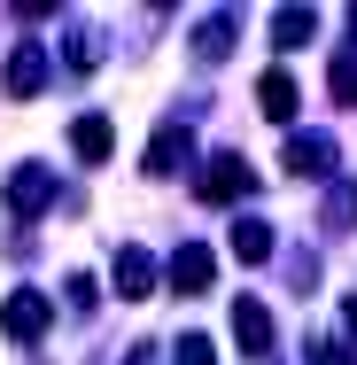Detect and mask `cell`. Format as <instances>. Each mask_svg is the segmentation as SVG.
Returning a JSON list of instances; mask_svg holds the SVG:
<instances>
[{
	"label": "cell",
	"mask_w": 357,
	"mask_h": 365,
	"mask_svg": "<svg viewBox=\"0 0 357 365\" xmlns=\"http://www.w3.org/2000/svg\"><path fill=\"white\" fill-rule=\"evenodd\" d=\"M47 202H55V179H47L39 163H24V171L8 179V210H16V218H31V210H47Z\"/></svg>",
	"instance_id": "7"
},
{
	"label": "cell",
	"mask_w": 357,
	"mask_h": 365,
	"mask_svg": "<svg viewBox=\"0 0 357 365\" xmlns=\"http://www.w3.org/2000/svg\"><path fill=\"white\" fill-rule=\"evenodd\" d=\"M148 288H155V257H148V249H117V295L140 303Z\"/></svg>",
	"instance_id": "9"
},
{
	"label": "cell",
	"mask_w": 357,
	"mask_h": 365,
	"mask_svg": "<svg viewBox=\"0 0 357 365\" xmlns=\"http://www.w3.org/2000/svg\"><path fill=\"white\" fill-rule=\"evenodd\" d=\"M93 63H101V39H93V31H78V39H71V71H93Z\"/></svg>",
	"instance_id": "18"
},
{
	"label": "cell",
	"mask_w": 357,
	"mask_h": 365,
	"mask_svg": "<svg viewBox=\"0 0 357 365\" xmlns=\"http://www.w3.org/2000/svg\"><path fill=\"white\" fill-rule=\"evenodd\" d=\"M280 163L295 179H334V140H326V133H287Z\"/></svg>",
	"instance_id": "3"
},
{
	"label": "cell",
	"mask_w": 357,
	"mask_h": 365,
	"mask_svg": "<svg viewBox=\"0 0 357 365\" xmlns=\"http://www.w3.org/2000/svg\"><path fill=\"white\" fill-rule=\"evenodd\" d=\"M225 241H233V257H241V264H264V257H272V225H264V218H233Z\"/></svg>",
	"instance_id": "12"
},
{
	"label": "cell",
	"mask_w": 357,
	"mask_h": 365,
	"mask_svg": "<svg viewBox=\"0 0 357 365\" xmlns=\"http://www.w3.org/2000/svg\"><path fill=\"white\" fill-rule=\"evenodd\" d=\"M357 218V187H334V195H326V225H350Z\"/></svg>",
	"instance_id": "16"
},
{
	"label": "cell",
	"mask_w": 357,
	"mask_h": 365,
	"mask_svg": "<svg viewBox=\"0 0 357 365\" xmlns=\"http://www.w3.org/2000/svg\"><path fill=\"white\" fill-rule=\"evenodd\" d=\"M334 101L357 109V55H334Z\"/></svg>",
	"instance_id": "15"
},
{
	"label": "cell",
	"mask_w": 357,
	"mask_h": 365,
	"mask_svg": "<svg viewBox=\"0 0 357 365\" xmlns=\"http://www.w3.org/2000/svg\"><path fill=\"white\" fill-rule=\"evenodd\" d=\"M63 295H71V311H93V280H86V272H71V280H63Z\"/></svg>",
	"instance_id": "19"
},
{
	"label": "cell",
	"mask_w": 357,
	"mask_h": 365,
	"mask_svg": "<svg viewBox=\"0 0 357 365\" xmlns=\"http://www.w3.org/2000/svg\"><path fill=\"white\" fill-rule=\"evenodd\" d=\"M225 47H233V16H210V24L195 31V55H202V63H217Z\"/></svg>",
	"instance_id": "14"
},
{
	"label": "cell",
	"mask_w": 357,
	"mask_h": 365,
	"mask_svg": "<svg viewBox=\"0 0 357 365\" xmlns=\"http://www.w3.org/2000/svg\"><path fill=\"white\" fill-rule=\"evenodd\" d=\"M233 342H241V358H264L272 350V311L257 295H233Z\"/></svg>",
	"instance_id": "4"
},
{
	"label": "cell",
	"mask_w": 357,
	"mask_h": 365,
	"mask_svg": "<svg viewBox=\"0 0 357 365\" xmlns=\"http://www.w3.org/2000/svg\"><path fill=\"white\" fill-rule=\"evenodd\" d=\"M187 125H179V117H163V125H155V140H148V179H171V163H187Z\"/></svg>",
	"instance_id": "6"
},
{
	"label": "cell",
	"mask_w": 357,
	"mask_h": 365,
	"mask_svg": "<svg viewBox=\"0 0 357 365\" xmlns=\"http://www.w3.org/2000/svg\"><path fill=\"white\" fill-rule=\"evenodd\" d=\"M311 31H319L311 8H280V16H272V39H280V47H311Z\"/></svg>",
	"instance_id": "13"
},
{
	"label": "cell",
	"mask_w": 357,
	"mask_h": 365,
	"mask_svg": "<svg viewBox=\"0 0 357 365\" xmlns=\"http://www.w3.org/2000/svg\"><path fill=\"white\" fill-rule=\"evenodd\" d=\"M47 71H55V63H47V47H16V55H8V78H0V86H8V101H31V93L47 86Z\"/></svg>",
	"instance_id": "5"
},
{
	"label": "cell",
	"mask_w": 357,
	"mask_h": 365,
	"mask_svg": "<svg viewBox=\"0 0 357 365\" xmlns=\"http://www.w3.org/2000/svg\"><path fill=\"white\" fill-rule=\"evenodd\" d=\"M257 109H264L272 125H287V117H295V78H287V71H264V78H257Z\"/></svg>",
	"instance_id": "11"
},
{
	"label": "cell",
	"mask_w": 357,
	"mask_h": 365,
	"mask_svg": "<svg viewBox=\"0 0 357 365\" xmlns=\"http://www.w3.org/2000/svg\"><path fill=\"white\" fill-rule=\"evenodd\" d=\"M171 365H217V350H210V342H202V334H187V342L171 350Z\"/></svg>",
	"instance_id": "17"
},
{
	"label": "cell",
	"mask_w": 357,
	"mask_h": 365,
	"mask_svg": "<svg viewBox=\"0 0 357 365\" xmlns=\"http://www.w3.org/2000/svg\"><path fill=\"white\" fill-rule=\"evenodd\" d=\"M0 327H8V342H39L47 327H55V303L39 288H16L8 303H0Z\"/></svg>",
	"instance_id": "2"
},
{
	"label": "cell",
	"mask_w": 357,
	"mask_h": 365,
	"mask_svg": "<svg viewBox=\"0 0 357 365\" xmlns=\"http://www.w3.org/2000/svg\"><path fill=\"white\" fill-rule=\"evenodd\" d=\"M210 272H217L210 249H202V241H179V257H171V288H179V295H202V288H210Z\"/></svg>",
	"instance_id": "8"
},
{
	"label": "cell",
	"mask_w": 357,
	"mask_h": 365,
	"mask_svg": "<svg viewBox=\"0 0 357 365\" xmlns=\"http://www.w3.org/2000/svg\"><path fill=\"white\" fill-rule=\"evenodd\" d=\"M71 148H78V163H109V148H117L109 117H78V125H71Z\"/></svg>",
	"instance_id": "10"
},
{
	"label": "cell",
	"mask_w": 357,
	"mask_h": 365,
	"mask_svg": "<svg viewBox=\"0 0 357 365\" xmlns=\"http://www.w3.org/2000/svg\"><path fill=\"white\" fill-rule=\"evenodd\" d=\"M195 195H202V202H249V195H257L249 155H210V163H202V179H195Z\"/></svg>",
	"instance_id": "1"
},
{
	"label": "cell",
	"mask_w": 357,
	"mask_h": 365,
	"mask_svg": "<svg viewBox=\"0 0 357 365\" xmlns=\"http://www.w3.org/2000/svg\"><path fill=\"white\" fill-rule=\"evenodd\" d=\"M133 365H155V350H133Z\"/></svg>",
	"instance_id": "21"
},
{
	"label": "cell",
	"mask_w": 357,
	"mask_h": 365,
	"mask_svg": "<svg viewBox=\"0 0 357 365\" xmlns=\"http://www.w3.org/2000/svg\"><path fill=\"white\" fill-rule=\"evenodd\" d=\"M319 365H350V350H342V342H334V350H326V358H319Z\"/></svg>",
	"instance_id": "20"
}]
</instances>
